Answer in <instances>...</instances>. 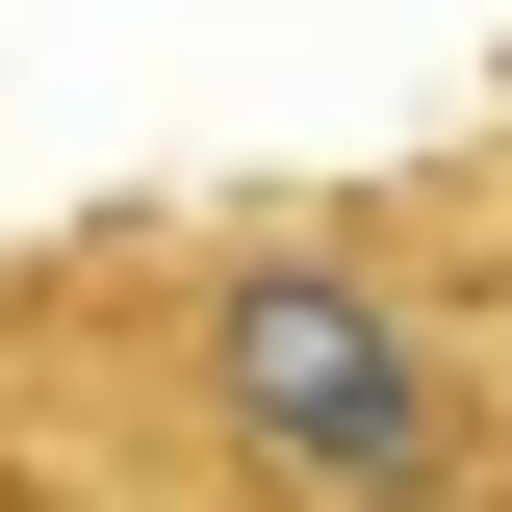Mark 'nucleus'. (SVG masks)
Here are the masks:
<instances>
[{
  "mask_svg": "<svg viewBox=\"0 0 512 512\" xmlns=\"http://www.w3.org/2000/svg\"><path fill=\"white\" fill-rule=\"evenodd\" d=\"M26 410L128 512H512V256L436 205H205L26 308Z\"/></svg>",
  "mask_w": 512,
  "mask_h": 512,
  "instance_id": "nucleus-1",
  "label": "nucleus"
},
{
  "mask_svg": "<svg viewBox=\"0 0 512 512\" xmlns=\"http://www.w3.org/2000/svg\"><path fill=\"white\" fill-rule=\"evenodd\" d=\"M461 231H487V256H512V128H487V154H461Z\"/></svg>",
  "mask_w": 512,
  "mask_h": 512,
  "instance_id": "nucleus-2",
  "label": "nucleus"
}]
</instances>
